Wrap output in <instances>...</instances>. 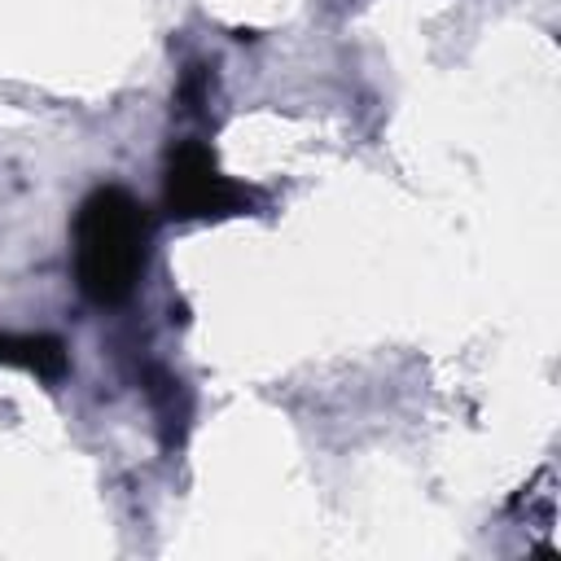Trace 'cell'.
I'll return each instance as SVG.
<instances>
[{
  "label": "cell",
  "instance_id": "6da1fadb",
  "mask_svg": "<svg viewBox=\"0 0 561 561\" xmlns=\"http://www.w3.org/2000/svg\"><path fill=\"white\" fill-rule=\"evenodd\" d=\"M75 280L88 302L118 307L149 267V210L123 184H96L75 210Z\"/></svg>",
  "mask_w": 561,
  "mask_h": 561
},
{
  "label": "cell",
  "instance_id": "7a4b0ae2",
  "mask_svg": "<svg viewBox=\"0 0 561 561\" xmlns=\"http://www.w3.org/2000/svg\"><path fill=\"white\" fill-rule=\"evenodd\" d=\"M250 188L228 180L215 153L202 140H184L167 153L162 171V206L175 219H228L250 206Z\"/></svg>",
  "mask_w": 561,
  "mask_h": 561
},
{
  "label": "cell",
  "instance_id": "3957f363",
  "mask_svg": "<svg viewBox=\"0 0 561 561\" xmlns=\"http://www.w3.org/2000/svg\"><path fill=\"white\" fill-rule=\"evenodd\" d=\"M0 364L26 368L39 381L66 377V342L53 333H0Z\"/></svg>",
  "mask_w": 561,
  "mask_h": 561
}]
</instances>
